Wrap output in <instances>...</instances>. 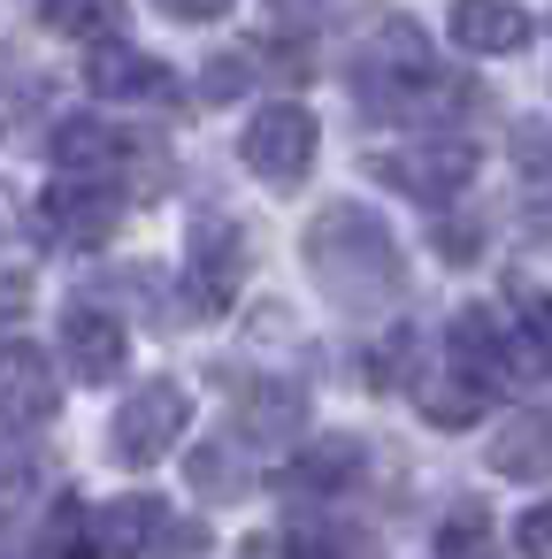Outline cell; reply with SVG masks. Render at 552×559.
<instances>
[{"label": "cell", "mask_w": 552, "mask_h": 559, "mask_svg": "<svg viewBox=\"0 0 552 559\" xmlns=\"http://www.w3.org/2000/svg\"><path fill=\"white\" fill-rule=\"evenodd\" d=\"M192 483H200L208 498H246V475H238V460H231L223 444H208V452H192Z\"/></svg>", "instance_id": "cell-22"}, {"label": "cell", "mask_w": 552, "mask_h": 559, "mask_svg": "<svg viewBox=\"0 0 552 559\" xmlns=\"http://www.w3.org/2000/svg\"><path fill=\"white\" fill-rule=\"evenodd\" d=\"M47 223L70 238V246H108L116 238V223H124V192L116 185H55L47 192Z\"/></svg>", "instance_id": "cell-10"}, {"label": "cell", "mask_w": 552, "mask_h": 559, "mask_svg": "<svg viewBox=\"0 0 552 559\" xmlns=\"http://www.w3.org/2000/svg\"><path fill=\"white\" fill-rule=\"evenodd\" d=\"M445 360L491 391V376L506 368V330H498L483 307H468V314H453V330H445Z\"/></svg>", "instance_id": "cell-17"}, {"label": "cell", "mask_w": 552, "mask_h": 559, "mask_svg": "<svg viewBox=\"0 0 552 559\" xmlns=\"http://www.w3.org/2000/svg\"><path fill=\"white\" fill-rule=\"evenodd\" d=\"M146 559H208V528L200 521H177V528H162L154 536V551Z\"/></svg>", "instance_id": "cell-27"}, {"label": "cell", "mask_w": 552, "mask_h": 559, "mask_svg": "<svg viewBox=\"0 0 552 559\" xmlns=\"http://www.w3.org/2000/svg\"><path fill=\"white\" fill-rule=\"evenodd\" d=\"M85 528H93V551H108V559H139V551H154V536L169 528V506H162L154 490H124V498H108Z\"/></svg>", "instance_id": "cell-9"}, {"label": "cell", "mask_w": 552, "mask_h": 559, "mask_svg": "<svg viewBox=\"0 0 552 559\" xmlns=\"http://www.w3.org/2000/svg\"><path fill=\"white\" fill-rule=\"evenodd\" d=\"M437 559H498L491 513H483V506H453L445 528H437Z\"/></svg>", "instance_id": "cell-20"}, {"label": "cell", "mask_w": 552, "mask_h": 559, "mask_svg": "<svg viewBox=\"0 0 552 559\" xmlns=\"http://www.w3.org/2000/svg\"><path fill=\"white\" fill-rule=\"evenodd\" d=\"M55 154H62V169H70L78 185H108V169L124 162V139H116L108 123L85 116V123H70V131L55 139Z\"/></svg>", "instance_id": "cell-18"}, {"label": "cell", "mask_w": 552, "mask_h": 559, "mask_svg": "<svg viewBox=\"0 0 552 559\" xmlns=\"http://www.w3.org/2000/svg\"><path fill=\"white\" fill-rule=\"evenodd\" d=\"M376 177H384L391 192L437 207V200H453V192L475 177V154H468L460 139H422V146H399V154H376Z\"/></svg>", "instance_id": "cell-5"}, {"label": "cell", "mask_w": 552, "mask_h": 559, "mask_svg": "<svg viewBox=\"0 0 552 559\" xmlns=\"http://www.w3.org/2000/svg\"><path fill=\"white\" fill-rule=\"evenodd\" d=\"M407 391H414V414H422L430 429H468V421H483V406H491V391H483L475 376H460L445 353H430V360L407 376Z\"/></svg>", "instance_id": "cell-8"}, {"label": "cell", "mask_w": 552, "mask_h": 559, "mask_svg": "<svg viewBox=\"0 0 552 559\" xmlns=\"http://www.w3.org/2000/svg\"><path fill=\"white\" fill-rule=\"evenodd\" d=\"M246 78H254V70H246V55H223V62L200 78V100H231V93H246Z\"/></svg>", "instance_id": "cell-28"}, {"label": "cell", "mask_w": 552, "mask_h": 559, "mask_svg": "<svg viewBox=\"0 0 552 559\" xmlns=\"http://www.w3.org/2000/svg\"><path fill=\"white\" fill-rule=\"evenodd\" d=\"M85 85H93L101 100H139V93L162 85V62L139 55V47H124V39H101V47L85 55Z\"/></svg>", "instance_id": "cell-16"}, {"label": "cell", "mask_w": 552, "mask_h": 559, "mask_svg": "<svg viewBox=\"0 0 552 559\" xmlns=\"http://www.w3.org/2000/svg\"><path fill=\"white\" fill-rule=\"evenodd\" d=\"M361 108L384 116V123H414V131H437L460 100V85L445 70H361Z\"/></svg>", "instance_id": "cell-2"}, {"label": "cell", "mask_w": 552, "mask_h": 559, "mask_svg": "<svg viewBox=\"0 0 552 559\" xmlns=\"http://www.w3.org/2000/svg\"><path fill=\"white\" fill-rule=\"evenodd\" d=\"M284 559H345V528L300 521V528H284Z\"/></svg>", "instance_id": "cell-23"}, {"label": "cell", "mask_w": 552, "mask_h": 559, "mask_svg": "<svg viewBox=\"0 0 552 559\" xmlns=\"http://www.w3.org/2000/svg\"><path fill=\"white\" fill-rule=\"evenodd\" d=\"M162 16H177V24H215V16H231L238 0H154Z\"/></svg>", "instance_id": "cell-29"}, {"label": "cell", "mask_w": 552, "mask_h": 559, "mask_svg": "<svg viewBox=\"0 0 552 559\" xmlns=\"http://www.w3.org/2000/svg\"><path fill=\"white\" fill-rule=\"evenodd\" d=\"M514 551H521V559H552V498L514 521Z\"/></svg>", "instance_id": "cell-25"}, {"label": "cell", "mask_w": 552, "mask_h": 559, "mask_svg": "<svg viewBox=\"0 0 552 559\" xmlns=\"http://www.w3.org/2000/svg\"><path fill=\"white\" fill-rule=\"evenodd\" d=\"M47 24L78 47H101L124 32V0H47Z\"/></svg>", "instance_id": "cell-19"}, {"label": "cell", "mask_w": 552, "mask_h": 559, "mask_svg": "<svg viewBox=\"0 0 552 559\" xmlns=\"http://www.w3.org/2000/svg\"><path fill=\"white\" fill-rule=\"evenodd\" d=\"M185 284H192V307L200 314H223L246 284V246L231 223H200L192 230V261H185Z\"/></svg>", "instance_id": "cell-7"}, {"label": "cell", "mask_w": 552, "mask_h": 559, "mask_svg": "<svg viewBox=\"0 0 552 559\" xmlns=\"http://www.w3.org/2000/svg\"><path fill=\"white\" fill-rule=\"evenodd\" d=\"M62 360H70L78 383H116V368H124V322L101 314V307H70L62 314Z\"/></svg>", "instance_id": "cell-11"}, {"label": "cell", "mask_w": 552, "mask_h": 559, "mask_svg": "<svg viewBox=\"0 0 552 559\" xmlns=\"http://www.w3.org/2000/svg\"><path fill=\"white\" fill-rule=\"evenodd\" d=\"M238 154L254 162V177H269L277 192H292V185L307 177V162H315V116L292 108V100H277V108H261V116L246 123Z\"/></svg>", "instance_id": "cell-4"}, {"label": "cell", "mask_w": 552, "mask_h": 559, "mask_svg": "<svg viewBox=\"0 0 552 559\" xmlns=\"http://www.w3.org/2000/svg\"><path fill=\"white\" fill-rule=\"evenodd\" d=\"M177 437H185V391L154 376V383H139V391L124 399V414H116V429H108V452H116L124 467H154Z\"/></svg>", "instance_id": "cell-3"}, {"label": "cell", "mask_w": 552, "mask_h": 559, "mask_svg": "<svg viewBox=\"0 0 552 559\" xmlns=\"http://www.w3.org/2000/svg\"><path fill=\"white\" fill-rule=\"evenodd\" d=\"M231 429H238V444H284V437H300L307 429V399H300V383H261V391H246L238 399V414H231Z\"/></svg>", "instance_id": "cell-13"}, {"label": "cell", "mask_w": 552, "mask_h": 559, "mask_svg": "<svg viewBox=\"0 0 552 559\" xmlns=\"http://www.w3.org/2000/svg\"><path fill=\"white\" fill-rule=\"evenodd\" d=\"M361 467H368L361 437H322V444H307V452L284 467V490H300V498H330V490H345Z\"/></svg>", "instance_id": "cell-15"}, {"label": "cell", "mask_w": 552, "mask_h": 559, "mask_svg": "<svg viewBox=\"0 0 552 559\" xmlns=\"http://www.w3.org/2000/svg\"><path fill=\"white\" fill-rule=\"evenodd\" d=\"M430 246H437V261H453V269H468V261L483 253V230H475L468 215H445V223L430 230Z\"/></svg>", "instance_id": "cell-24"}, {"label": "cell", "mask_w": 552, "mask_h": 559, "mask_svg": "<svg viewBox=\"0 0 552 559\" xmlns=\"http://www.w3.org/2000/svg\"><path fill=\"white\" fill-rule=\"evenodd\" d=\"M529 32H537V24L514 9V0H460V9H453V39H460L468 55H521Z\"/></svg>", "instance_id": "cell-14"}, {"label": "cell", "mask_w": 552, "mask_h": 559, "mask_svg": "<svg viewBox=\"0 0 552 559\" xmlns=\"http://www.w3.org/2000/svg\"><path fill=\"white\" fill-rule=\"evenodd\" d=\"M24 307H32V284H24V276H0V330H16Z\"/></svg>", "instance_id": "cell-30"}, {"label": "cell", "mask_w": 552, "mask_h": 559, "mask_svg": "<svg viewBox=\"0 0 552 559\" xmlns=\"http://www.w3.org/2000/svg\"><path fill=\"white\" fill-rule=\"evenodd\" d=\"M55 406H62V368L39 353V345H0V429H39V421H55Z\"/></svg>", "instance_id": "cell-6"}, {"label": "cell", "mask_w": 552, "mask_h": 559, "mask_svg": "<svg viewBox=\"0 0 552 559\" xmlns=\"http://www.w3.org/2000/svg\"><path fill=\"white\" fill-rule=\"evenodd\" d=\"M300 253H307L315 284H322L338 307H353V314H376V307H391V299L407 292V269H399L391 230H384L368 207H353V200H330V207L307 223Z\"/></svg>", "instance_id": "cell-1"}, {"label": "cell", "mask_w": 552, "mask_h": 559, "mask_svg": "<svg viewBox=\"0 0 552 559\" xmlns=\"http://www.w3.org/2000/svg\"><path fill=\"white\" fill-rule=\"evenodd\" d=\"M32 475H39V460L0 429V498H16V490H32Z\"/></svg>", "instance_id": "cell-26"}, {"label": "cell", "mask_w": 552, "mask_h": 559, "mask_svg": "<svg viewBox=\"0 0 552 559\" xmlns=\"http://www.w3.org/2000/svg\"><path fill=\"white\" fill-rule=\"evenodd\" d=\"M491 467L506 483H552V414H506L491 429Z\"/></svg>", "instance_id": "cell-12"}, {"label": "cell", "mask_w": 552, "mask_h": 559, "mask_svg": "<svg viewBox=\"0 0 552 559\" xmlns=\"http://www.w3.org/2000/svg\"><path fill=\"white\" fill-rule=\"evenodd\" d=\"M24 559H93V544H85V513H78V506H55V521L24 544Z\"/></svg>", "instance_id": "cell-21"}]
</instances>
